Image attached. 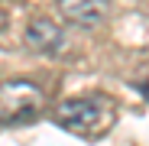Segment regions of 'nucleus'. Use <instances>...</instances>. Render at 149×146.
Returning <instances> with one entry per match:
<instances>
[{"mask_svg":"<svg viewBox=\"0 0 149 146\" xmlns=\"http://www.w3.org/2000/svg\"><path fill=\"white\" fill-rule=\"evenodd\" d=\"M117 120V104L107 94H78L65 97L55 107V124L81 140H101L113 130Z\"/></svg>","mask_w":149,"mask_h":146,"instance_id":"obj_1","label":"nucleus"},{"mask_svg":"<svg viewBox=\"0 0 149 146\" xmlns=\"http://www.w3.org/2000/svg\"><path fill=\"white\" fill-rule=\"evenodd\" d=\"M45 107V94L29 78H13L0 85V124H26Z\"/></svg>","mask_w":149,"mask_h":146,"instance_id":"obj_2","label":"nucleus"},{"mask_svg":"<svg viewBox=\"0 0 149 146\" xmlns=\"http://www.w3.org/2000/svg\"><path fill=\"white\" fill-rule=\"evenodd\" d=\"M58 10L68 23L81 29H91V26H101L110 13V0H58Z\"/></svg>","mask_w":149,"mask_h":146,"instance_id":"obj_3","label":"nucleus"},{"mask_svg":"<svg viewBox=\"0 0 149 146\" xmlns=\"http://www.w3.org/2000/svg\"><path fill=\"white\" fill-rule=\"evenodd\" d=\"M26 45L33 52H42V55H55L58 49L65 45V33L58 29V23H52L49 16H39L26 26Z\"/></svg>","mask_w":149,"mask_h":146,"instance_id":"obj_4","label":"nucleus"},{"mask_svg":"<svg viewBox=\"0 0 149 146\" xmlns=\"http://www.w3.org/2000/svg\"><path fill=\"white\" fill-rule=\"evenodd\" d=\"M139 91H143V94H146V97H149V75H146V78H143V81H139Z\"/></svg>","mask_w":149,"mask_h":146,"instance_id":"obj_5","label":"nucleus"}]
</instances>
